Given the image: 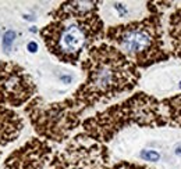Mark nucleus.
<instances>
[{
  "instance_id": "f257e3e1",
  "label": "nucleus",
  "mask_w": 181,
  "mask_h": 169,
  "mask_svg": "<svg viewBox=\"0 0 181 169\" xmlns=\"http://www.w3.org/2000/svg\"><path fill=\"white\" fill-rule=\"evenodd\" d=\"M99 2H66L50 13V22L40 29L45 46L59 61L77 65L87 50L105 39Z\"/></svg>"
},
{
  "instance_id": "f03ea898",
  "label": "nucleus",
  "mask_w": 181,
  "mask_h": 169,
  "mask_svg": "<svg viewBox=\"0 0 181 169\" xmlns=\"http://www.w3.org/2000/svg\"><path fill=\"white\" fill-rule=\"evenodd\" d=\"M81 68L87 79L70 97L81 112L131 91L141 78L138 68L120 50L106 42L88 50Z\"/></svg>"
},
{
  "instance_id": "7ed1b4c3",
  "label": "nucleus",
  "mask_w": 181,
  "mask_h": 169,
  "mask_svg": "<svg viewBox=\"0 0 181 169\" xmlns=\"http://www.w3.org/2000/svg\"><path fill=\"white\" fill-rule=\"evenodd\" d=\"M148 10L149 16L145 18L105 31L106 43L120 50L136 68H148L170 58L163 39L162 8L156 3H148Z\"/></svg>"
},
{
  "instance_id": "20e7f679",
  "label": "nucleus",
  "mask_w": 181,
  "mask_h": 169,
  "mask_svg": "<svg viewBox=\"0 0 181 169\" xmlns=\"http://www.w3.org/2000/svg\"><path fill=\"white\" fill-rule=\"evenodd\" d=\"M130 125L159 127L169 125L163 101L146 93H135L120 104L112 105L82 122L84 133L99 143H106Z\"/></svg>"
},
{
  "instance_id": "39448f33",
  "label": "nucleus",
  "mask_w": 181,
  "mask_h": 169,
  "mask_svg": "<svg viewBox=\"0 0 181 169\" xmlns=\"http://www.w3.org/2000/svg\"><path fill=\"white\" fill-rule=\"evenodd\" d=\"M25 112L35 132L46 140L61 143L81 123V114L71 99L59 103H46L42 97H35L26 104Z\"/></svg>"
},
{
  "instance_id": "423d86ee",
  "label": "nucleus",
  "mask_w": 181,
  "mask_h": 169,
  "mask_svg": "<svg viewBox=\"0 0 181 169\" xmlns=\"http://www.w3.org/2000/svg\"><path fill=\"white\" fill-rule=\"evenodd\" d=\"M46 169H113L107 148L85 133L77 135L52 155Z\"/></svg>"
},
{
  "instance_id": "0eeeda50",
  "label": "nucleus",
  "mask_w": 181,
  "mask_h": 169,
  "mask_svg": "<svg viewBox=\"0 0 181 169\" xmlns=\"http://www.w3.org/2000/svg\"><path fill=\"white\" fill-rule=\"evenodd\" d=\"M36 85L21 65L0 61V105L21 107L31 101Z\"/></svg>"
},
{
  "instance_id": "6e6552de",
  "label": "nucleus",
  "mask_w": 181,
  "mask_h": 169,
  "mask_svg": "<svg viewBox=\"0 0 181 169\" xmlns=\"http://www.w3.org/2000/svg\"><path fill=\"white\" fill-rule=\"evenodd\" d=\"M53 154V148L46 140L31 139L7 157L4 169H46Z\"/></svg>"
},
{
  "instance_id": "1a4fd4ad",
  "label": "nucleus",
  "mask_w": 181,
  "mask_h": 169,
  "mask_svg": "<svg viewBox=\"0 0 181 169\" xmlns=\"http://www.w3.org/2000/svg\"><path fill=\"white\" fill-rule=\"evenodd\" d=\"M24 121L14 109L0 105V146H8L22 132Z\"/></svg>"
},
{
  "instance_id": "9d476101",
  "label": "nucleus",
  "mask_w": 181,
  "mask_h": 169,
  "mask_svg": "<svg viewBox=\"0 0 181 169\" xmlns=\"http://www.w3.org/2000/svg\"><path fill=\"white\" fill-rule=\"evenodd\" d=\"M167 35L173 54L181 58V7H176V10L169 16Z\"/></svg>"
},
{
  "instance_id": "9b49d317",
  "label": "nucleus",
  "mask_w": 181,
  "mask_h": 169,
  "mask_svg": "<svg viewBox=\"0 0 181 169\" xmlns=\"http://www.w3.org/2000/svg\"><path fill=\"white\" fill-rule=\"evenodd\" d=\"M163 104L167 114L169 125L181 127V94L163 100Z\"/></svg>"
},
{
  "instance_id": "f8f14e48",
  "label": "nucleus",
  "mask_w": 181,
  "mask_h": 169,
  "mask_svg": "<svg viewBox=\"0 0 181 169\" xmlns=\"http://www.w3.org/2000/svg\"><path fill=\"white\" fill-rule=\"evenodd\" d=\"M16 38H17V33L16 31H11L8 29L7 32H4L3 35V40H2V47L6 53H10L11 49H13V44L16 42Z\"/></svg>"
},
{
  "instance_id": "ddd939ff",
  "label": "nucleus",
  "mask_w": 181,
  "mask_h": 169,
  "mask_svg": "<svg viewBox=\"0 0 181 169\" xmlns=\"http://www.w3.org/2000/svg\"><path fill=\"white\" fill-rule=\"evenodd\" d=\"M139 157H141L144 161L158 162L160 159V153L156 150H148V148H145V150H142L141 153H139Z\"/></svg>"
},
{
  "instance_id": "4468645a",
  "label": "nucleus",
  "mask_w": 181,
  "mask_h": 169,
  "mask_svg": "<svg viewBox=\"0 0 181 169\" xmlns=\"http://www.w3.org/2000/svg\"><path fill=\"white\" fill-rule=\"evenodd\" d=\"M113 8L117 11V16L120 17V18H126V17L130 14L127 6H124L123 3H113Z\"/></svg>"
},
{
  "instance_id": "2eb2a0df",
  "label": "nucleus",
  "mask_w": 181,
  "mask_h": 169,
  "mask_svg": "<svg viewBox=\"0 0 181 169\" xmlns=\"http://www.w3.org/2000/svg\"><path fill=\"white\" fill-rule=\"evenodd\" d=\"M113 169H148L141 165H135V164H130V162H120V164L114 165Z\"/></svg>"
},
{
  "instance_id": "dca6fc26",
  "label": "nucleus",
  "mask_w": 181,
  "mask_h": 169,
  "mask_svg": "<svg viewBox=\"0 0 181 169\" xmlns=\"http://www.w3.org/2000/svg\"><path fill=\"white\" fill-rule=\"evenodd\" d=\"M38 49H39V46H38V43L35 42V40H31V42H28V44H26V50H28L29 53H36Z\"/></svg>"
},
{
  "instance_id": "f3484780",
  "label": "nucleus",
  "mask_w": 181,
  "mask_h": 169,
  "mask_svg": "<svg viewBox=\"0 0 181 169\" xmlns=\"http://www.w3.org/2000/svg\"><path fill=\"white\" fill-rule=\"evenodd\" d=\"M73 79H74V76L73 75H61L60 76V81L61 82H64V83H71L73 82Z\"/></svg>"
},
{
  "instance_id": "a211bd4d",
  "label": "nucleus",
  "mask_w": 181,
  "mask_h": 169,
  "mask_svg": "<svg viewBox=\"0 0 181 169\" xmlns=\"http://www.w3.org/2000/svg\"><path fill=\"white\" fill-rule=\"evenodd\" d=\"M174 154L176 155H181V144H179V146L174 148Z\"/></svg>"
},
{
  "instance_id": "6ab92c4d",
  "label": "nucleus",
  "mask_w": 181,
  "mask_h": 169,
  "mask_svg": "<svg viewBox=\"0 0 181 169\" xmlns=\"http://www.w3.org/2000/svg\"><path fill=\"white\" fill-rule=\"evenodd\" d=\"M29 31H31V32H34V33H35V32H38V29H36V28H35V26H32V28H31V29H29Z\"/></svg>"
},
{
  "instance_id": "aec40b11",
  "label": "nucleus",
  "mask_w": 181,
  "mask_h": 169,
  "mask_svg": "<svg viewBox=\"0 0 181 169\" xmlns=\"http://www.w3.org/2000/svg\"><path fill=\"white\" fill-rule=\"evenodd\" d=\"M179 87L181 89V81H180V83H179Z\"/></svg>"
},
{
  "instance_id": "412c9836",
  "label": "nucleus",
  "mask_w": 181,
  "mask_h": 169,
  "mask_svg": "<svg viewBox=\"0 0 181 169\" xmlns=\"http://www.w3.org/2000/svg\"><path fill=\"white\" fill-rule=\"evenodd\" d=\"M0 155H2V153H0Z\"/></svg>"
}]
</instances>
